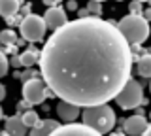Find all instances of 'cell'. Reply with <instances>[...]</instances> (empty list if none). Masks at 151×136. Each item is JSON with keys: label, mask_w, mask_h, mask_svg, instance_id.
<instances>
[{"label": "cell", "mask_w": 151, "mask_h": 136, "mask_svg": "<svg viewBox=\"0 0 151 136\" xmlns=\"http://www.w3.org/2000/svg\"><path fill=\"white\" fill-rule=\"evenodd\" d=\"M42 79L59 100L79 108L108 104L130 78L132 53L115 21H68L45 40L38 59Z\"/></svg>", "instance_id": "6da1fadb"}, {"label": "cell", "mask_w": 151, "mask_h": 136, "mask_svg": "<svg viewBox=\"0 0 151 136\" xmlns=\"http://www.w3.org/2000/svg\"><path fill=\"white\" fill-rule=\"evenodd\" d=\"M79 117L83 119V125L89 127V129L104 134H110L113 130V127L117 123V117H115V112L111 110L108 104H98V106H89V108H83Z\"/></svg>", "instance_id": "7a4b0ae2"}, {"label": "cell", "mask_w": 151, "mask_h": 136, "mask_svg": "<svg viewBox=\"0 0 151 136\" xmlns=\"http://www.w3.org/2000/svg\"><path fill=\"white\" fill-rule=\"evenodd\" d=\"M117 30L123 38L127 40V44L132 45H142L149 36V23L142 15H125L119 23H115Z\"/></svg>", "instance_id": "3957f363"}, {"label": "cell", "mask_w": 151, "mask_h": 136, "mask_svg": "<svg viewBox=\"0 0 151 136\" xmlns=\"http://www.w3.org/2000/svg\"><path fill=\"white\" fill-rule=\"evenodd\" d=\"M113 100L119 104L121 110H136L142 104H147L144 96V85L140 81H136L134 78H129V81L123 85V89L117 93V96Z\"/></svg>", "instance_id": "277c9868"}, {"label": "cell", "mask_w": 151, "mask_h": 136, "mask_svg": "<svg viewBox=\"0 0 151 136\" xmlns=\"http://www.w3.org/2000/svg\"><path fill=\"white\" fill-rule=\"evenodd\" d=\"M19 29H21V36L23 40L27 42H42L45 36V23L42 19L40 15H36V13H28L21 19V25H19Z\"/></svg>", "instance_id": "5b68a950"}, {"label": "cell", "mask_w": 151, "mask_h": 136, "mask_svg": "<svg viewBox=\"0 0 151 136\" xmlns=\"http://www.w3.org/2000/svg\"><path fill=\"white\" fill-rule=\"evenodd\" d=\"M55 96L51 91H47V85L42 78H30L23 81V100L27 104H44L45 98Z\"/></svg>", "instance_id": "8992f818"}, {"label": "cell", "mask_w": 151, "mask_h": 136, "mask_svg": "<svg viewBox=\"0 0 151 136\" xmlns=\"http://www.w3.org/2000/svg\"><path fill=\"white\" fill-rule=\"evenodd\" d=\"M49 136H102V134L85 127L83 123H66L59 125Z\"/></svg>", "instance_id": "52a82bcc"}, {"label": "cell", "mask_w": 151, "mask_h": 136, "mask_svg": "<svg viewBox=\"0 0 151 136\" xmlns=\"http://www.w3.org/2000/svg\"><path fill=\"white\" fill-rule=\"evenodd\" d=\"M45 23V29L49 30H57L60 29L63 25H66L68 23V15H66V10L60 6H53V8H47L45 15L42 17Z\"/></svg>", "instance_id": "ba28073f"}, {"label": "cell", "mask_w": 151, "mask_h": 136, "mask_svg": "<svg viewBox=\"0 0 151 136\" xmlns=\"http://www.w3.org/2000/svg\"><path fill=\"white\" fill-rule=\"evenodd\" d=\"M149 129V123L144 115H132L123 121V132L125 136H142Z\"/></svg>", "instance_id": "9c48e42d"}, {"label": "cell", "mask_w": 151, "mask_h": 136, "mask_svg": "<svg viewBox=\"0 0 151 136\" xmlns=\"http://www.w3.org/2000/svg\"><path fill=\"white\" fill-rule=\"evenodd\" d=\"M79 114H81V108L79 106H74V104H70V102H63V100L57 104V115H59L60 121H64V125L66 123H76V119L79 117Z\"/></svg>", "instance_id": "30bf717a"}, {"label": "cell", "mask_w": 151, "mask_h": 136, "mask_svg": "<svg viewBox=\"0 0 151 136\" xmlns=\"http://www.w3.org/2000/svg\"><path fill=\"white\" fill-rule=\"evenodd\" d=\"M4 130L9 134V136H27V127L23 125L21 117L19 115H12L6 119V125H4Z\"/></svg>", "instance_id": "8fae6325"}, {"label": "cell", "mask_w": 151, "mask_h": 136, "mask_svg": "<svg viewBox=\"0 0 151 136\" xmlns=\"http://www.w3.org/2000/svg\"><path fill=\"white\" fill-rule=\"evenodd\" d=\"M57 127H59V121H55V119H44V121L40 119L32 127V130L28 132V136H49Z\"/></svg>", "instance_id": "7c38bea8"}, {"label": "cell", "mask_w": 151, "mask_h": 136, "mask_svg": "<svg viewBox=\"0 0 151 136\" xmlns=\"http://www.w3.org/2000/svg\"><path fill=\"white\" fill-rule=\"evenodd\" d=\"M21 10V0H0V15L4 19L15 17Z\"/></svg>", "instance_id": "4fadbf2b"}, {"label": "cell", "mask_w": 151, "mask_h": 136, "mask_svg": "<svg viewBox=\"0 0 151 136\" xmlns=\"http://www.w3.org/2000/svg\"><path fill=\"white\" fill-rule=\"evenodd\" d=\"M38 59H40V51L36 47H28L23 53H19V60H21V66L25 68H32L34 64H38Z\"/></svg>", "instance_id": "5bb4252c"}, {"label": "cell", "mask_w": 151, "mask_h": 136, "mask_svg": "<svg viewBox=\"0 0 151 136\" xmlns=\"http://www.w3.org/2000/svg\"><path fill=\"white\" fill-rule=\"evenodd\" d=\"M136 63H138V74L142 78H149L151 76V57H149V53L138 57Z\"/></svg>", "instance_id": "9a60e30c"}, {"label": "cell", "mask_w": 151, "mask_h": 136, "mask_svg": "<svg viewBox=\"0 0 151 136\" xmlns=\"http://www.w3.org/2000/svg\"><path fill=\"white\" fill-rule=\"evenodd\" d=\"M19 117H21V121H23V125L27 127V129H32L38 121H40V115H38V112L34 110H25V112H21L19 114Z\"/></svg>", "instance_id": "2e32d148"}, {"label": "cell", "mask_w": 151, "mask_h": 136, "mask_svg": "<svg viewBox=\"0 0 151 136\" xmlns=\"http://www.w3.org/2000/svg\"><path fill=\"white\" fill-rule=\"evenodd\" d=\"M17 42V34L13 32V29H4L0 32V44L6 45V47H13Z\"/></svg>", "instance_id": "e0dca14e"}, {"label": "cell", "mask_w": 151, "mask_h": 136, "mask_svg": "<svg viewBox=\"0 0 151 136\" xmlns=\"http://www.w3.org/2000/svg\"><path fill=\"white\" fill-rule=\"evenodd\" d=\"M8 68H9V60L6 57V53L0 51V78H4L8 74Z\"/></svg>", "instance_id": "ac0fdd59"}, {"label": "cell", "mask_w": 151, "mask_h": 136, "mask_svg": "<svg viewBox=\"0 0 151 136\" xmlns=\"http://www.w3.org/2000/svg\"><path fill=\"white\" fill-rule=\"evenodd\" d=\"M87 10L89 13H91L93 17H98L102 13V4H98V2H93V0H89V4H87Z\"/></svg>", "instance_id": "d6986e66"}, {"label": "cell", "mask_w": 151, "mask_h": 136, "mask_svg": "<svg viewBox=\"0 0 151 136\" xmlns=\"http://www.w3.org/2000/svg\"><path fill=\"white\" fill-rule=\"evenodd\" d=\"M129 12H130V15H142V4L138 0H132L129 4Z\"/></svg>", "instance_id": "ffe728a7"}, {"label": "cell", "mask_w": 151, "mask_h": 136, "mask_svg": "<svg viewBox=\"0 0 151 136\" xmlns=\"http://www.w3.org/2000/svg\"><path fill=\"white\" fill-rule=\"evenodd\" d=\"M38 74H40L38 70H27L21 78H23V81H27V79H30V78H38Z\"/></svg>", "instance_id": "44dd1931"}, {"label": "cell", "mask_w": 151, "mask_h": 136, "mask_svg": "<svg viewBox=\"0 0 151 136\" xmlns=\"http://www.w3.org/2000/svg\"><path fill=\"white\" fill-rule=\"evenodd\" d=\"M21 19H23V17L15 15V17H9V19H6V23H8L9 27H19V25H21Z\"/></svg>", "instance_id": "7402d4cb"}, {"label": "cell", "mask_w": 151, "mask_h": 136, "mask_svg": "<svg viewBox=\"0 0 151 136\" xmlns=\"http://www.w3.org/2000/svg\"><path fill=\"white\" fill-rule=\"evenodd\" d=\"M9 64H12L13 68H19V66H21V60H19V55H12V59H9Z\"/></svg>", "instance_id": "603a6c76"}, {"label": "cell", "mask_w": 151, "mask_h": 136, "mask_svg": "<svg viewBox=\"0 0 151 136\" xmlns=\"http://www.w3.org/2000/svg\"><path fill=\"white\" fill-rule=\"evenodd\" d=\"M66 10L78 12V2H76V0H68V2H66Z\"/></svg>", "instance_id": "cb8c5ba5"}, {"label": "cell", "mask_w": 151, "mask_h": 136, "mask_svg": "<svg viewBox=\"0 0 151 136\" xmlns=\"http://www.w3.org/2000/svg\"><path fill=\"white\" fill-rule=\"evenodd\" d=\"M42 2H44L47 8H53V6H60V2H63V0H42Z\"/></svg>", "instance_id": "d4e9b609"}, {"label": "cell", "mask_w": 151, "mask_h": 136, "mask_svg": "<svg viewBox=\"0 0 151 136\" xmlns=\"http://www.w3.org/2000/svg\"><path fill=\"white\" fill-rule=\"evenodd\" d=\"M19 12H23V17H25V15H28V13L32 12V4H30V2H28V4H25V6H23V10H19Z\"/></svg>", "instance_id": "484cf974"}, {"label": "cell", "mask_w": 151, "mask_h": 136, "mask_svg": "<svg viewBox=\"0 0 151 136\" xmlns=\"http://www.w3.org/2000/svg\"><path fill=\"white\" fill-rule=\"evenodd\" d=\"M91 13H89L87 8H83V10H78V19H83V17H89Z\"/></svg>", "instance_id": "4316f807"}, {"label": "cell", "mask_w": 151, "mask_h": 136, "mask_svg": "<svg viewBox=\"0 0 151 136\" xmlns=\"http://www.w3.org/2000/svg\"><path fill=\"white\" fill-rule=\"evenodd\" d=\"M4 98H6V87L0 83V100H4Z\"/></svg>", "instance_id": "83f0119b"}, {"label": "cell", "mask_w": 151, "mask_h": 136, "mask_svg": "<svg viewBox=\"0 0 151 136\" xmlns=\"http://www.w3.org/2000/svg\"><path fill=\"white\" fill-rule=\"evenodd\" d=\"M110 136H125V132L123 130H119V132H110Z\"/></svg>", "instance_id": "f1b7e54d"}, {"label": "cell", "mask_w": 151, "mask_h": 136, "mask_svg": "<svg viewBox=\"0 0 151 136\" xmlns=\"http://www.w3.org/2000/svg\"><path fill=\"white\" fill-rule=\"evenodd\" d=\"M142 136H151V127H149V129H147V130H145V132H144V134H142Z\"/></svg>", "instance_id": "f546056e"}, {"label": "cell", "mask_w": 151, "mask_h": 136, "mask_svg": "<svg viewBox=\"0 0 151 136\" xmlns=\"http://www.w3.org/2000/svg\"><path fill=\"white\" fill-rule=\"evenodd\" d=\"M4 119V110H2V106H0V121Z\"/></svg>", "instance_id": "4dcf8cb0"}, {"label": "cell", "mask_w": 151, "mask_h": 136, "mask_svg": "<svg viewBox=\"0 0 151 136\" xmlns=\"http://www.w3.org/2000/svg\"><path fill=\"white\" fill-rule=\"evenodd\" d=\"M93 2H98V4H102V2H106V0H93Z\"/></svg>", "instance_id": "1f68e13d"}, {"label": "cell", "mask_w": 151, "mask_h": 136, "mask_svg": "<svg viewBox=\"0 0 151 136\" xmlns=\"http://www.w3.org/2000/svg\"><path fill=\"white\" fill-rule=\"evenodd\" d=\"M138 2H140V4H144V2H149V0H138Z\"/></svg>", "instance_id": "d6a6232c"}, {"label": "cell", "mask_w": 151, "mask_h": 136, "mask_svg": "<svg viewBox=\"0 0 151 136\" xmlns=\"http://www.w3.org/2000/svg\"><path fill=\"white\" fill-rule=\"evenodd\" d=\"M117 2H123V0H117Z\"/></svg>", "instance_id": "836d02e7"}]
</instances>
